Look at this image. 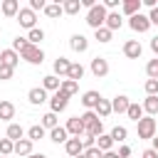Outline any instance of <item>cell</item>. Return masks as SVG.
Listing matches in <instances>:
<instances>
[{"instance_id":"6da1fadb","label":"cell","mask_w":158,"mask_h":158,"mask_svg":"<svg viewBox=\"0 0 158 158\" xmlns=\"http://www.w3.org/2000/svg\"><path fill=\"white\" fill-rule=\"evenodd\" d=\"M79 118H81V123H84V133H86V136H94V138H96V136L104 133V121H101L94 111H84Z\"/></svg>"},{"instance_id":"7a4b0ae2","label":"cell","mask_w":158,"mask_h":158,"mask_svg":"<svg viewBox=\"0 0 158 158\" xmlns=\"http://www.w3.org/2000/svg\"><path fill=\"white\" fill-rule=\"evenodd\" d=\"M106 15H109V10H106V7L99 2V5H94V7L86 12V25H89L91 30H99V27H104Z\"/></svg>"},{"instance_id":"3957f363","label":"cell","mask_w":158,"mask_h":158,"mask_svg":"<svg viewBox=\"0 0 158 158\" xmlns=\"http://www.w3.org/2000/svg\"><path fill=\"white\" fill-rule=\"evenodd\" d=\"M20 59H25V62H30V64H42V62H44V52H42L40 47H35V44H27V47L20 52Z\"/></svg>"},{"instance_id":"277c9868","label":"cell","mask_w":158,"mask_h":158,"mask_svg":"<svg viewBox=\"0 0 158 158\" xmlns=\"http://www.w3.org/2000/svg\"><path fill=\"white\" fill-rule=\"evenodd\" d=\"M138 123V138H153L156 136V118L153 116H143L141 121H136Z\"/></svg>"},{"instance_id":"5b68a950","label":"cell","mask_w":158,"mask_h":158,"mask_svg":"<svg viewBox=\"0 0 158 158\" xmlns=\"http://www.w3.org/2000/svg\"><path fill=\"white\" fill-rule=\"evenodd\" d=\"M128 27H131L133 32H148V30H151V20H148V15L136 12L133 17H128Z\"/></svg>"},{"instance_id":"8992f818","label":"cell","mask_w":158,"mask_h":158,"mask_svg":"<svg viewBox=\"0 0 158 158\" xmlns=\"http://www.w3.org/2000/svg\"><path fill=\"white\" fill-rule=\"evenodd\" d=\"M49 106H52V114H59L69 106V96L64 91H54V96L49 99Z\"/></svg>"},{"instance_id":"52a82bcc","label":"cell","mask_w":158,"mask_h":158,"mask_svg":"<svg viewBox=\"0 0 158 158\" xmlns=\"http://www.w3.org/2000/svg\"><path fill=\"white\" fill-rule=\"evenodd\" d=\"M35 20H37V15H35L30 7H20V12H17V22H20V27L32 30V27H35Z\"/></svg>"},{"instance_id":"ba28073f","label":"cell","mask_w":158,"mask_h":158,"mask_svg":"<svg viewBox=\"0 0 158 158\" xmlns=\"http://www.w3.org/2000/svg\"><path fill=\"white\" fill-rule=\"evenodd\" d=\"M91 74H94L96 79L106 77V74H109V62H106L104 57H94V59H91Z\"/></svg>"},{"instance_id":"9c48e42d","label":"cell","mask_w":158,"mask_h":158,"mask_svg":"<svg viewBox=\"0 0 158 158\" xmlns=\"http://www.w3.org/2000/svg\"><path fill=\"white\" fill-rule=\"evenodd\" d=\"M123 54H126L128 59H138V57L143 54V47H141V42H138V40H128V42L123 44Z\"/></svg>"},{"instance_id":"30bf717a","label":"cell","mask_w":158,"mask_h":158,"mask_svg":"<svg viewBox=\"0 0 158 158\" xmlns=\"http://www.w3.org/2000/svg\"><path fill=\"white\" fill-rule=\"evenodd\" d=\"M64 128H67V133H69L72 138H79V136L84 133V123H81V118H79V116H72V118L67 121V126H64Z\"/></svg>"},{"instance_id":"8fae6325","label":"cell","mask_w":158,"mask_h":158,"mask_svg":"<svg viewBox=\"0 0 158 158\" xmlns=\"http://www.w3.org/2000/svg\"><path fill=\"white\" fill-rule=\"evenodd\" d=\"M69 47H72L74 52H86V49H89V40H86L84 35H72V37H69Z\"/></svg>"},{"instance_id":"7c38bea8","label":"cell","mask_w":158,"mask_h":158,"mask_svg":"<svg viewBox=\"0 0 158 158\" xmlns=\"http://www.w3.org/2000/svg\"><path fill=\"white\" fill-rule=\"evenodd\" d=\"M17 62H20V54L15 52V49H2L0 52V64H7V67H17Z\"/></svg>"},{"instance_id":"4fadbf2b","label":"cell","mask_w":158,"mask_h":158,"mask_svg":"<svg viewBox=\"0 0 158 158\" xmlns=\"http://www.w3.org/2000/svg\"><path fill=\"white\" fill-rule=\"evenodd\" d=\"M99 101H101V94L94 91V89H91V91H84V96H81V104L86 106V111H94V106H96Z\"/></svg>"},{"instance_id":"5bb4252c","label":"cell","mask_w":158,"mask_h":158,"mask_svg":"<svg viewBox=\"0 0 158 158\" xmlns=\"http://www.w3.org/2000/svg\"><path fill=\"white\" fill-rule=\"evenodd\" d=\"M128 96L126 94H118V96H114L111 99V111H116V114H126V109H128Z\"/></svg>"},{"instance_id":"9a60e30c","label":"cell","mask_w":158,"mask_h":158,"mask_svg":"<svg viewBox=\"0 0 158 158\" xmlns=\"http://www.w3.org/2000/svg\"><path fill=\"white\" fill-rule=\"evenodd\" d=\"M64 151H67L72 158H77V156H81V153H84V146H81V141H79V138H67Z\"/></svg>"},{"instance_id":"2e32d148","label":"cell","mask_w":158,"mask_h":158,"mask_svg":"<svg viewBox=\"0 0 158 158\" xmlns=\"http://www.w3.org/2000/svg\"><path fill=\"white\" fill-rule=\"evenodd\" d=\"M0 10H2L5 17H17V12H20V2H17V0H2Z\"/></svg>"},{"instance_id":"e0dca14e","label":"cell","mask_w":158,"mask_h":158,"mask_svg":"<svg viewBox=\"0 0 158 158\" xmlns=\"http://www.w3.org/2000/svg\"><path fill=\"white\" fill-rule=\"evenodd\" d=\"M121 25H123V20H121V15H118L116 10L106 15V22H104V27H106V30H111V32H116V30H121Z\"/></svg>"},{"instance_id":"ac0fdd59","label":"cell","mask_w":158,"mask_h":158,"mask_svg":"<svg viewBox=\"0 0 158 158\" xmlns=\"http://www.w3.org/2000/svg\"><path fill=\"white\" fill-rule=\"evenodd\" d=\"M27 99H30V104H35V106H37V104H44V101H47V91H44L42 86H35V89L27 91Z\"/></svg>"},{"instance_id":"d6986e66","label":"cell","mask_w":158,"mask_h":158,"mask_svg":"<svg viewBox=\"0 0 158 158\" xmlns=\"http://www.w3.org/2000/svg\"><path fill=\"white\" fill-rule=\"evenodd\" d=\"M12 153L27 158V156L32 153V141H30V138H20V141H15V151H12Z\"/></svg>"},{"instance_id":"ffe728a7","label":"cell","mask_w":158,"mask_h":158,"mask_svg":"<svg viewBox=\"0 0 158 158\" xmlns=\"http://www.w3.org/2000/svg\"><path fill=\"white\" fill-rule=\"evenodd\" d=\"M10 118H15V104L2 99L0 101V121H10Z\"/></svg>"},{"instance_id":"44dd1931","label":"cell","mask_w":158,"mask_h":158,"mask_svg":"<svg viewBox=\"0 0 158 158\" xmlns=\"http://www.w3.org/2000/svg\"><path fill=\"white\" fill-rule=\"evenodd\" d=\"M121 12L128 15V17H133L136 12H141V0H123L121 2Z\"/></svg>"},{"instance_id":"7402d4cb","label":"cell","mask_w":158,"mask_h":158,"mask_svg":"<svg viewBox=\"0 0 158 158\" xmlns=\"http://www.w3.org/2000/svg\"><path fill=\"white\" fill-rule=\"evenodd\" d=\"M69 59L67 57H57L54 59V77H67V72H69Z\"/></svg>"},{"instance_id":"603a6c76","label":"cell","mask_w":158,"mask_h":158,"mask_svg":"<svg viewBox=\"0 0 158 158\" xmlns=\"http://www.w3.org/2000/svg\"><path fill=\"white\" fill-rule=\"evenodd\" d=\"M59 84H62V79L54 77V74H47V77L42 79V89H44V91H59Z\"/></svg>"},{"instance_id":"cb8c5ba5","label":"cell","mask_w":158,"mask_h":158,"mask_svg":"<svg viewBox=\"0 0 158 158\" xmlns=\"http://www.w3.org/2000/svg\"><path fill=\"white\" fill-rule=\"evenodd\" d=\"M94 114L99 116V118H106V116H111L114 111H111V101L109 99H101L96 106H94Z\"/></svg>"},{"instance_id":"d4e9b609","label":"cell","mask_w":158,"mask_h":158,"mask_svg":"<svg viewBox=\"0 0 158 158\" xmlns=\"http://www.w3.org/2000/svg\"><path fill=\"white\" fill-rule=\"evenodd\" d=\"M5 138H10V141L15 143V141L25 138V128H22L20 123H10V126H7V133H5Z\"/></svg>"},{"instance_id":"484cf974","label":"cell","mask_w":158,"mask_h":158,"mask_svg":"<svg viewBox=\"0 0 158 158\" xmlns=\"http://www.w3.org/2000/svg\"><path fill=\"white\" fill-rule=\"evenodd\" d=\"M81 77H84V67H81L79 62H72V64H69V72H67V79H72V81L79 84Z\"/></svg>"},{"instance_id":"4316f807","label":"cell","mask_w":158,"mask_h":158,"mask_svg":"<svg viewBox=\"0 0 158 158\" xmlns=\"http://www.w3.org/2000/svg\"><path fill=\"white\" fill-rule=\"evenodd\" d=\"M49 138H52L54 143H67L69 133H67V128H64V126H57V128H52V131H49Z\"/></svg>"},{"instance_id":"83f0119b","label":"cell","mask_w":158,"mask_h":158,"mask_svg":"<svg viewBox=\"0 0 158 158\" xmlns=\"http://www.w3.org/2000/svg\"><path fill=\"white\" fill-rule=\"evenodd\" d=\"M141 106H143V111H146L148 116H156V114H158V96H146V101H143Z\"/></svg>"},{"instance_id":"f1b7e54d","label":"cell","mask_w":158,"mask_h":158,"mask_svg":"<svg viewBox=\"0 0 158 158\" xmlns=\"http://www.w3.org/2000/svg\"><path fill=\"white\" fill-rule=\"evenodd\" d=\"M59 91H64L67 96H74V94L79 91V84H77V81H72V79H62V84H59Z\"/></svg>"},{"instance_id":"f546056e","label":"cell","mask_w":158,"mask_h":158,"mask_svg":"<svg viewBox=\"0 0 158 158\" xmlns=\"http://www.w3.org/2000/svg\"><path fill=\"white\" fill-rule=\"evenodd\" d=\"M126 116H128L131 121H141V118H143V106H141V104H128Z\"/></svg>"},{"instance_id":"4dcf8cb0","label":"cell","mask_w":158,"mask_h":158,"mask_svg":"<svg viewBox=\"0 0 158 158\" xmlns=\"http://www.w3.org/2000/svg\"><path fill=\"white\" fill-rule=\"evenodd\" d=\"M109 136H111V141H114V143H123V141H126V136H128V131H126V126H114Z\"/></svg>"},{"instance_id":"1f68e13d","label":"cell","mask_w":158,"mask_h":158,"mask_svg":"<svg viewBox=\"0 0 158 158\" xmlns=\"http://www.w3.org/2000/svg\"><path fill=\"white\" fill-rule=\"evenodd\" d=\"M111 146H114V141H111V136H109V133H101V136H96V148H99L101 153L111 151Z\"/></svg>"},{"instance_id":"d6a6232c","label":"cell","mask_w":158,"mask_h":158,"mask_svg":"<svg viewBox=\"0 0 158 158\" xmlns=\"http://www.w3.org/2000/svg\"><path fill=\"white\" fill-rule=\"evenodd\" d=\"M62 10H64L67 15H77V12L81 10V0H64V2H62Z\"/></svg>"},{"instance_id":"836d02e7","label":"cell","mask_w":158,"mask_h":158,"mask_svg":"<svg viewBox=\"0 0 158 158\" xmlns=\"http://www.w3.org/2000/svg\"><path fill=\"white\" fill-rule=\"evenodd\" d=\"M62 12H64V10H62V2H47V5H44V15H47V17H52V20H54V17H59Z\"/></svg>"},{"instance_id":"e575fe53","label":"cell","mask_w":158,"mask_h":158,"mask_svg":"<svg viewBox=\"0 0 158 158\" xmlns=\"http://www.w3.org/2000/svg\"><path fill=\"white\" fill-rule=\"evenodd\" d=\"M42 40H44V30H40V27H32V30L27 32V42H30V44H35V47H37Z\"/></svg>"},{"instance_id":"d590c367","label":"cell","mask_w":158,"mask_h":158,"mask_svg":"<svg viewBox=\"0 0 158 158\" xmlns=\"http://www.w3.org/2000/svg\"><path fill=\"white\" fill-rule=\"evenodd\" d=\"M94 37H96V42L106 44V42H111L114 32H111V30H106V27H99V30H94Z\"/></svg>"},{"instance_id":"8d00e7d4","label":"cell","mask_w":158,"mask_h":158,"mask_svg":"<svg viewBox=\"0 0 158 158\" xmlns=\"http://www.w3.org/2000/svg\"><path fill=\"white\" fill-rule=\"evenodd\" d=\"M40 126H42V128H49V131H52V128H57V126H59V123H57V114L47 111V114L42 116V123H40Z\"/></svg>"},{"instance_id":"74e56055","label":"cell","mask_w":158,"mask_h":158,"mask_svg":"<svg viewBox=\"0 0 158 158\" xmlns=\"http://www.w3.org/2000/svg\"><path fill=\"white\" fill-rule=\"evenodd\" d=\"M27 138H30L32 143H35V141H40V138H44V128H42V126H30Z\"/></svg>"},{"instance_id":"f35d334b","label":"cell","mask_w":158,"mask_h":158,"mask_svg":"<svg viewBox=\"0 0 158 158\" xmlns=\"http://www.w3.org/2000/svg\"><path fill=\"white\" fill-rule=\"evenodd\" d=\"M12 151H15V143H12L10 138H0V153L10 158V156H12Z\"/></svg>"},{"instance_id":"ab89813d","label":"cell","mask_w":158,"mask_h":158,"mask_svg":"<svg viewBox=\"0 0 158 158\" xmlns=\"http://www.w3.org/2000/svg\"><path fill=\"white\" fill-rule=\"evenodd\" d=\"M146 94L148 96H158V79H146Z\"/></svg>"},{"instance_id":"60d3db41","label":"cell","mask_w":158,"mask_h":158,"mask_svg":"<svg viewBox=\"0 0 158 158\" xmlns=\"http://www.w3.org/2000/svg\"><path fill=\"white\" fill-rule=\"evenodd\" d=\"M146 74H148V79H158V59H151L146 64Z\"/></svg>"},{"instance_id":"b9f144b4","label":"cell","mask_w":158,"mask_h":158,"mask_svg":"<svg viewBox=\"0 0 158 158\" xmlns=\"http://www.w3.org/2000/svg\"><path fill=\"white\" fill-rule=\"evenodd\" d=\"M27 44H30V42H27V37H15V40H12V49H15L17 54H20Z\"/></svg>"},{"instance_id":"7bdbcfd3","label":"cell","mask_w":158,"mask_h":158,"mask_svg":"<svg viewBox=\"0 0 158 158\" xmlns=\"http://www.w3.org/2000/svg\"><path fill=\"white\" fill-rule=\"evenodd\" d=\"M79 141H81L84 151H86V148H94V146H96V138H94V136H86V133H81V136H79Z\"/></svg>"},{"instance_id":"ee69618b","label":"cell","mask_w":158,"mask_h":158,"mask_svg":"<svg viewBox=\"0 0 158 158\" xmlns=\"http://www.w3.org/2000/svg\"><path fill=\"white\" fill-rule=\"evenodd\" d=\"M12 67H7V64H0V81H7V79H12Z\"/></svg>"},{"instance_id":"f6af8a7d","label":"cell","mask_w":158,"mask_h":158,"mask_svg":"<svg viewBox=\"0 0 158 158\" xmlns=\"http://www.w3.org/2000/svg\"><path fill=\"white\" fill-rule=\"evenodd\" d=\"M81 156H84V158H104V153H101V151H99L96 146H94V148H86V151H84Z\"/></svg>"},{"instance_id":"bcb514c9","label":"cell","mask_w":158,"mask_h":158,"mask_svg":"<svg viewBox=\"0 0 158 158\" xmlns=\"http://www.w3.org/2000/svg\"><path fill=\"white\" fill-rule=\"evenodd\" d=\"M44 5H47L44 0H30V10H32V12H37V10H44Z\"/></svg>"},{"instance_id":"7dc6e473","label":"cell","mask_w":158,"mask_h":158,"mask_svg":"<svg viewBox=\"0 0 158 158\" xmlns=\"http://www.w3.org/2000/svg\"><path fill=\"white\" fill-rule=\"evenodd\" d=\"M148 20H151V25H156V27H158V7H153V10H151Z\"/></svg>"},{"instance_id":"c3c4849f","label":"cell","mask_w":158,"mask_h":158,"mask_svg":"<svg viewBox=\"0 0 158 158\" xmlns=\"http://www.w3.org/2000/svg\"><path fill=\"white\" fill-rule=\"evenodd\" d=\"M128 156H131V148L128 146H121L118 148V158H128Z\"/></svg>"},{"instance_id":"681fc988","label":"cell","mask_w":158,"mask_h":158,"mask_svg":"<svg viewBox=\"0 0 158 158\" xmlns=\"http://www.w3.org/2000/svg\"><path fill=\"white\" fill-rule=\"evenodd\" d=\"M143 158H158V153L153 148H148V151H143Z\"/></svg>"},{"instance_id":"f907efd6","label":"cell","mask_w":158,"mask_h":158,"mask_svg":"<svg viewBox=\"0 0 158 158\" xmlns=\"http://www.w3.org/2000/svg\"><path fill=\"white\" fill-rule=\"evenodd\" d=\"M151 49H153V52H156V54H158V35H156V37H153V40H151Z\"/></svg>"},{"instance_id":"816d5d0a","label":"cell","mask_w":158,"mask_h":158,"mask_svg":"<svg viewBox=\"0 0 158 158\" xmlns=\"http://www.w3.org/2000/svg\"><path fill=\"white\" fill-rule=\"evenodd\" d=\"M104 158H118V153H116V151H106V153H104Z\"/></svg>"},{"instance_id":"f5cc1de1","label":"cell","mask_w":158,"mask_h":158,"mask_svg":"<svg viewBox=\"0 0 158 158\" xmlns=\"http://www.w3.org/2000/svg\"><path fill=\"white\" fill-rule=\"evenodd\" d=\"M151 141H153V151H156V153H158V136H153V138H151Z\"/></svg>"},{"instance_id":"db71d44e","label":"cell","mask_w":158,"mask_h":158,"mask_svg":"<svg viewBox=\"0 0 158 158\" xmlns=\"http://www.w3.org/2000/svg\"><path fill=\"white\" fill-rule=\"evenodd\" d=\"M27 158H47V156H44V153H30Z\"/></svg>"},{"instance_id":"11a10c76","label":"cell","mask_w":158,"mask_h":158,"mask_svg":"<svg viewBox=\"0 0 158 158\" xmlns=\"http://www.w3.org/2000/svg\"><path fill=\"white\" fill-rule=\"evenodd\" d=\"M77 158H84V156H77Z\"/></svg>"},{"instance_id":"9f6ffc18","label":"cell","mask_w":158,"mask_h":158,"mask_svg":"<svg viewBox=\"0 0 158 158\" xmlns=\"http://www.w3.org/2000/svg\"><path fill=\"white\" fill-rule=\"evenodd\" d=\"M2 158H7V156H2Z\"/></svg>"},{"instance_id":"6f0895ef","label":"cell","mask_w":158,"mask_h":158,"mask_svg":"<svg viewBox=\"0 0 158 158\" xmlns=\"http://www.w3.org/2000/svg\"><path fill=\"white\" fill-rule=\"evenodd\" d=\"M156 59H158V57H156Z\"/></svg>"}]
</instances>
